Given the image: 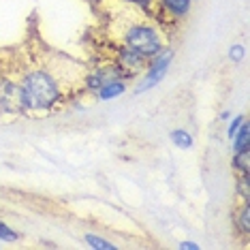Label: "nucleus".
<instances>
[{
	"mask_svg": "<svg viewBox=\"0 0 250 250\" xmlns=\"http://www.w3.org/2000/svg\"><path fill=\"white\" fill-rule=\"evenodd\" d=\"M128 2H133V4H139L141 9H150L152 0H128Z\"/></svg>",
	"mask_w": 250,
	"mask_h": 250,
	"instance_id": "obj_15",
	"label": "nucleus"
},
{
	"mask_svg": "<svg viewBox=\"0 0 250 250\" xmlns=\"http://www.w3.org/2000/svg\"><path fill=\"white\" fill-rule=\"evenodd\" d=\"M169 60H171V52H161V56H158V58L150 64V71H147V75H146V82L137 88V92H144V90L154 86L156 82H161V79L165 77V73H167Z\"/></svg>",
	"mask_w": 250,
	"mask_h": 250,
	"instance_id": "obj_4",
	"label": "nucleus"
},
{
	"mask_svg": "<svg viewBox=\"0 0 250 250\" xmlns=\"http://www.w3.org/2000/svg\"><path fill=\"white\" fill-rule=\"evenodd\" d=\"M248 133H250V128H248V124H240V128L235 130V154L237 152H244V150H248Z\"/></svg>",
	"mask_w": 250,
	"mask_h": 250,
	"instance_id": "obj_7",
	"label": "nucleus"
},
{
	"mask_svg": "<svg viewBox=\"0 0 250 250\" xmlns=\"http://www.w3.org/2000/svg\"><path fill=\"white\" fill-rule=\"evenodd\" d=\"M229 56H231V60L240 62V60L244 58V49L240 47V45H233V47H231V52H229Z\"/></svg>",
	"mask_w": 250,
	"mask_h": 250,
	"instance_id": "obj_12",
	"label": "nucleus"
},
{
	"mask_svg": "<svg viewBox=\"0 0 250 250\" xmlns=\"http://www.w3.org/2000/svg\"><path fill=\"white\" fill-rule=\"evenodd\" d=\"M0 237H4V240H15V231H11L9 227H4L2 223H0Z\"/></svg>",
	"mask_w": 250,
	"mask_h": 250,
	"instance_id": "obj_13",
	"label": "nucleus"
},
{
	"mask_svg": "<svg viewBox=\"0 0 250 250\" xmlns=\"http://www.w3.org/2000/svg\"><path fill=\"white\" fill-rule=\"evenodd\" d=\"M20 86L24 90L26 109H49L62 96L58 77L49 69H30L24 73Z\"/></svg>",
	"mask_w": 250,
	"mask_h": 250,
	"instance_id": "obj_1",
	"label": "nucleus"
},
{
	"mask_svg": "<svg viewBox=\"0 0 250 250\" xmlns=\"http://www.w3.org/2000/svg\"><path fill=\"white\" fill-rule=\"evenodd\" d=\"M240 225H242V231L244 233L250 231V209H248V206H244L242 214H240Z\"/></svg>",
	"mask_w": 250,
	"mask_h": 250,
	"instance_id": "obj_10",
	"label": "nucleus"
},
{
	"mask_svg": "<svg viewBox=\"0 0 250 250\" xmlns=\"http://www.w3.org/2000/svg\"><path fill=\"white\" fill-rule=\"evenodd\" d=\"M180 248H186V250H197V244H190V242H184V244H180Z\"/></svg>",
	"mask_w": 250,
	"mask_h": 250,
	"instance_id": "obj_16",
	"label": "nucleus"
},
{
	"mask_svg": "<svg viewBox=\"0 0 250 250\" xmlns=\"http://www.w3.org/2000/svg\"><path fill=\"white\" fill-rule=\"evenodd\" d=\"M0 111H7V113L26 111V99L20 82L0 79Z\"/></svg>",
	"mask_w": 250,
	"mask_h": 250,
	"instance_id": "obj_3",
	"label": "nucleus"
},
{
	"mask_svg": "<svg viewBox=\"0 0 250 250\" xmlns=\"http://www.w3.org/2000/svg\"><path fill=\"white\" fill-rule=\"evenodd\" d=\"M233 167L240 169L242 173H248V150L237 152L235 158H233Z\"/></svg>",
	"mask_w": 250,
	"mask_h": 250,
	"instance_id": "obj_9",
	"label": "nucleus"
},
{
	"mask_svg": "<svg viewBox=\"0 0 250 250\" xmlns=\"http://www.w3.org/2000/svg\"><path fill=\"white\" fill-rule=\"evenodd\" d=\"M124 45L135 52L144 54L146 58L156 56L163 52V39L161 35L147 24H133L128 26L126 35H124Z\"/></svg>",
	"mask_w": 250,
	"mask_h": 250,
	"instance_id": "obj_2",
	"label": "nucleus"
},
{
	"mask_svg": "<svg viewBox=\"0 0 250 250\" xmlns=\"http://www.w3.org/2000/svg\"><path fill=\"white\" fill-rule=\"evenodd\" d=\"M163 7L171 15H175V18H182V15L188 13L190 0H163Z\"/></svg>",
	"mask_w": 250,
	"mask_h": 250,
	"instance_id": "obj_5",
	"label": "nucleus"
},
{
	"mask_svg": "<svg viewBox=\"0 0 250 250\" xmlns=\"http://www.w3.org/2000/svg\"><path fill=\"white\" fill-rule=\"evenodd\" d=\"M86 240L90 246H94V248H113V244L101 240V237H94V235H86Z\"/></svg>",
	"mask_w": 250,
	"mask_h": 250,
	"instance_id": "obj_11",
	"label": "nucleus"
},
{
	"mask_svg": "<svg viewBox=\"0 0 250 250\" xmlns=\"http://www.w3.org/2000/svg\"><path fill=\"white\" fill-rule=\"evenodd\" d=\"M242 122H244V118H242V116H237V118H235V122H233L231 126H229V137H233V135H235V130L240 128V124H242Z\"/></svg>",
	"mask_w": 250,
	"mask_h": 250,
	"instance_id": "obj_14",
	"label": "nucleus"
},
{
	"mask_svg": "<svg viewBox=\"0 0 250 250\" xmlns=\"http://www.w3.org/2000/svg\"><path fill=\"white\" fill-rule=\"evenodd\" d=\"M124 92V83L122 82H109V83H105L103 88H99V99H111V96H118V94H122Z\"/></svg>",
	"mask_w": 250,
	"mask_h": 250,
	"instance_id": "obj_6",
	"label": "nucleus"
},
{
	"mask_svg": "<svg viewBox=\"0 0 250 250\" xmlns=\"http://www.w3.org/2000/svg\"><path fill=\"white\" fill-rule=\"evenodd\" d=\"M171 139H173V144L178 146V147H190L192 146V139H190V135L186 133V130H173L171 133Z\"/></svg>",
	"mask_w": 250,
	"mask_h": 250,
	"instance_id": "obj_8",
	"label": "nucleus"
}]
</instances>
